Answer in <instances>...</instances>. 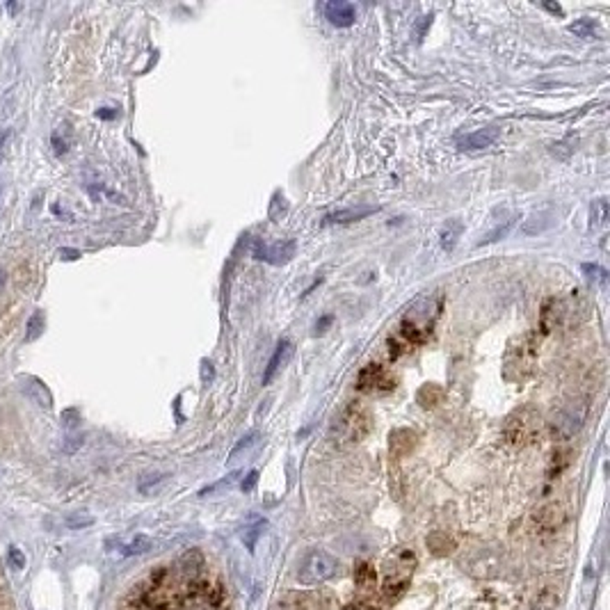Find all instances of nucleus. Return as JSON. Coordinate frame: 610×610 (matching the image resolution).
Listing matches in <instances>:
<instances>
[{
    "label": "nucleus",
    "instance_id": "obj_37",
    "mask_svg": "<svg viewBox=\"0 0 610 610\" xmlns=\"http://www.w3.org/2000/svg\"><path fill=\"white\" fill-rule=\"evenodd\" d=\"M60 254L65 256V259H78V256H81V252H76V249H60Z\"/></svg>",
    "mask_w": 610,
    "mask_h": 610
},
{
    "label": "nucleus",
    "instance_id": "obj_12",
    "mask_svg": "<svg viewBox=\"0 0 610 610\" xmlns=\"http://www.w3.org/2000/svg\"><path fill=\"white\" fill-rule=\"evenodd\" d=\"M380 213V206H355V208H341L334 210L325 217V224H350V222H359L364 217Z\"/></svg>",
    "mask_w": 610,
    "mask_h": 610
},
{
    "label": "nucleus",
    "instance_id": "obj_30",
    "mask_svg": "<svg viewBox=\"0 0 610 610\" xmlns=\"http://www.w3.org/2000/svg\"><path fill=\"white\" fill-rule=\"evenodd\" d=\"M238 475H240V473H231V475H226V478H222L220 482H215V484H210V487L201 489V496H208V494H213V491L222 489V487H231V484L236 482V478H238Z\"/></svg>",
    "mask_w": 610,
    "mask_h": 610
},
{
    "label": "nucleus",
    "instance_id": "obj_10",
    "mask_svg": "<svg viewBox=\"0 0 610 610\" xmlns=\"http://www.w3.org/2000/svg\"><path fill=\"white\" fill-rule=\"evenodd\" d=\"M562 316H565V307H562L560 300H555V297L544 300L542 311H539V334L546 336L551 334L555 327H560Z\"/></svg>",
    "mask_w": 610,
    "mask_h": 610
},
{
    "label": "nucleus",
    "instance_id": "obj_23",
    "mask_svg": "<svg viewBox=\"0 0 610 610\" xmlns=\"http://www.w3.org/2000/svg\"><path fill=\"white\" fill-rule=\"evenodd\" d=\"M149 549H151V539L146 535H135L124 546V555H139V553H146Z\"/></svg>",
    "mask_w": 610,
    "mask_h": 610
},
{
    "label": "nucleus",
    "instance_id": "obj_15",
    "mask_svg": "<svg viewBox=\"0 0 610 610\" xmlns=\"http://www.w3.org/2000/svg\"><path fill=\"white\" fill-rule=\"evenodd\" d=\"M443 396H446V391L439 384H423L418 389L416 400L421 407H425V409H432V407L443 403Z\"/></svg>",
    "mask_w": 610,
    "mask_h": 610
},
{
    "label": "nucleus",
    "instance_id": "obj_28",
    "mask_svg": "<svg viewBox=\"0 0 610 610\" xmlns=\"http://www.w3.org/2000/svg\"><path fill=\"white\" fill-rule=\"evenodd\" d=\"M256 441H259V432H249L247 437H242V439H240L236 446H233V450H231L229 459H236L242 450H249V448H252V446H254Z\"/></svg>",
    "mask_w": 610,
    "mask_h": 610
},
{
    "label": "nucleus",
    "instance_id": "obj_3",
    "mask_svg": "<svg viewBox=\"0 0 610 610\" xmlns=\"http://www.w3.org/2000/svg\"><path fill=\"white\" fill-rule=\"evenodd\" d=\"M537 359V334H526L514 343L505 359V378L507 380H523L533 373Z\"/></svg>",
    "mask_w": 610,
    "mask_h": 610
},
{
    "label": "nucleus",
    "instance_id": "obj_7",
    "mask_svg": "<svg viewBox=\"0 0 610 610\" xmlns=\"http://www.w3.org/2000/svg\"><path fill=\"white\" fill-rule=\"evenodd\" d=\"M293 355H295L293 341L281 339V341L277 343L275 352H272V357H270V362H268V368H265V373H263V387H265V384H270V382L275 380V375H277L281 368H286L288 362H291V359H293Z\"/></svg>",
    "mask_w": 610,
    "mask_h": 610
},
{
    "label": "nucleus",
    "instance_id": "obj_8",
    "mask_svg": "<svg viewBox=\"0 0 610 610\" xmlns=\"http://www.w3.org/2000/svg\"><path fill=\"white\" fill-rule=\"evenodd\" d=\"M295 254V240H286V242H277V245L272 247H265V245H256L254 247V256L261 261H268L272 265H279V263H286L291 261Z\"/></svg>",
    "mask_w": 610,
    "mask_h": 610
},
{
    "label": "nucleus",
    "instance_id": "obj_2",
    "mask_svg": "<svg viewBox=\"0 0 610 610\" xmlns=\"http://www.w3.org/2000/svg\"><path fill=\"white\" fill-rule=\"evenodd\" d=\"M537 434H539V412L535 407L526 405L507 416L505 427H503V437L507 443L521 448V446L533 443L537 439Z\"/></svg>",
    "mask_w": 610,
    "mask_h": 610
},
{
    "label": "nucleus",
    "instance_id": "obj_24",
    "mask_svg": "<svg viewBox=\"0 0 610 610\" xmlns=\"http://www.w3.org/2000/svg\"><path fill=\"white\" fill-rule=\"evenodd\" d=\"M544 217H546V213H539V215L530 217V220H526V224H523V233H526V236H533V233H542V231L549 229V226L553 224V220L542 222Z\"/></svg>",
    "mask_w": 610,
    "mask_h": 610
},
{
    "label": "nucleus",
    "instance_id": "obj_36",
    "mask_svg": "<svg viewBox=\"0 0 610 610\" xmlns=\"http://www.w3.org/2000/svg\"><path fill=\"white\" fill-rule=\"evenodd\" d=\"M101 119H112V117H117V110H112V108H103V110L96 112Z\"/></svg>",
    "mask_w": 610,
    "mask_h": 610
},
{
    "label": "nucleus",
    "instance_id": "obj_13",
    "mask_svg": "<svg viewBox=\"0 0 610 610\" xmlns=\"http://www.w3.org/2000/svg\"><path fill=\"white\" fill-rule=\"evenodd\" d=\"M498 137V128L496 126H489V128H480L471 133V135H464L457 139V144L462 149H468V151H475V149H487L496 142Z\"/></svg>",
    "mask_w": 610,
    "mask_h": 610
},
{
    "label": "nucleus",
    "instance_id": "obj_39",
    "mask_svg": "<svg viewBox=\"0 0 610 610\" xmlns=\"http://www.w3.org/2000/svg\"><path fill=\"white\" fill-rule=\"evenodd\" d=\"M7 133H3V137H0V160H3V142H5Z\"/></svg>",
    "mask_w": 610,
    "mask_h": 610
},
{
    "label": "nucleus",
    "instance_id": "obj_17",
    "mask_svg": "<svg viewBox=\"0 0 610 610\" xmlns=\"http://www.w3.org/2000/svg\"><path fill=\"white\" fill-rule=\"evenodd\" d=\"M462 231H464V224L459 220L446 222L443 231H441V247L446 249V252H452V247L457 245V238L462 236Z\"/></svg>",
    "mask_w": 610,
    "mask_h": 610
},
{
    "label": "nucleus",
    "instance_id": "obj_16",
    "mask_svg": "<svg viewBox=\"0 0 610 610\" xmlns=\"http://www.w3.org/2000/svg\"><path fill=\"white\" fill-rule=\"evenodd\" d=\"M414 443H416V434L412 430H396L391 434V450H393V455H407L414 448Z\"/></svg>",
    "mask_w": 610,
    "mask_h": 610
},
{
    "label": "nucleus",
    "instance_id": "obj_25",
    "mask_svg": "<svg viewBox=\"0 0 610 610\" xmlns=\"http://www.w3.org/2000/svg\"><path fill=\"white\" fill-rule=\"evenodd\" d=\"M590 220L592 224H606L608 220V201L606 199H597L592 201V208H590Z\"/></svg>",
    "mask_w": 610,
    "mask_h": 610
},
{
    "label": "nucleus",
    "instance_id": "obj_22",
    "mask_svg": "<svg viewBox=\"0 0 610 610\" xmlns=\"http://www.w3.org/2000/svg\"><path fill=\"white\" fill-rule=\"evenodd\" d=\"M427 546L430 549H432L434 553H448V551H452L455 549V542H452L450 537H446L443 533H432L427 537Z\"/></svg>",
    "mask_w": 610,
    "mask_h": 610
},
{
    "label": "nucleus",
    "instance_id": "obj_38",
    "mask_svg": "<svg viewBox=\"0 0 610 610\" xmlns=\"http://www.w3.org/2000/svg\"><path fill=\"white\" fill-rule=\"evenodd\" d=\"M542 7H544V10H549V12H553V14H560V17H562V7H560V5H553V3H542Z\"/></svg>",
    "mask_w": 610,
    "mask_h": 610
},
{
    "label": "nucleus",
    "instance_id": "obj_35",
    "mask_svg": "<svg viewBox=\"0 0 610 610\" xmlns=\"http://www.w3.org/2000/svg\"><path fill=\"white\" fill-rule=\"evenodd\" d=\"M256 480H259V471H252V473L247 475V480H242L240 489L242 491H252L256 487Z\"/></svg>",
    "mask_w": 610,
    "mask_h": 610
},
{
    "label": "nucleus",
    "instance_id": "obj_4",
    "mask_svg": "<svg viewBox=\"0 0 610 610\" xmlns=\"http://www.w3.org/2000/svg\"><path fill=\"white\" fill-rule=\"evenodd\" d=\"M336 574V560L332 558L330 553L316 551L304 558V562L300 565V572H297V581L302 585H318L332 578Z\"/></svg>",
    "mask_w": 610,
    "mask_h": 610
},
{
    "label": "nucleus",
    "instance_id": "obj_21",
    "mask_svg": "<svg viewBox=\"0 0 610 610\" xmlns=\"http://www.w3.org/2000/svg\"><path fill=\"white\" fill-rule=\"evenodd\" d=\"M558 604H560V594L555 592L553 588H546L537 597L535 604L530 606V610H558Z\"/></svg>",
    "mask_w": 610,
    "mask_h": 610
},
{
    "label": "nucleus",
    "instance_id": "obj_32",
    "mask_svg": "<svg viewBox=\"0 0 610 610\" xmlns=\"http://www.w3.org/2000/svg\"><path fill=\"white\" fill-rule=\"evenodd\" d=\"M42 327H44V318H42V314H37V316L30 318V323H28V341H33L35 336L42 334Z\"/></svg>",
    "mask_w": 610,
    "mask_h": 610
},
{
    "label": "nucleus",
    "instance_id": "obj_29",
    "mask_svg": "<svg viewBox=\"0 0 610 610\" xmlns=\"http://www.w3.org/2000/svg\"><path fill=\"white\" fill-rule=\"evenodd\" d=\"M569 462H572V452H569V450H558V452H555V455H553V466H551V471H549V473H551V475H553V473H560L562 468L569 466Z\"/></svg>",
    "mask_w": 610,
    "mask_h": 610
},
{
    "label": "nucleus",
    "instance_id": "obj_34",
    "mask_svg": "<svg viewBox=\"0 0 610 610\" xmlns=\"http://www.w3.org/2000/svg\"><path fill=\"white\" fill-rule=\"evenodd\" d=\"M160 480H165V475L162 473H155V475H151V478H142L139 480V491H149V484H158Z\"/></svg>",
    "mask_w": 610,
    "mask_h": 610
},
{
    "label": "nucleus",
    "instance_id": "obj_26",
    "mask_svg": "<svg viewBox=\"0 0 610 610\" xmlns=\"http://www.w3.org/2000/svg\"><path fill=\"white\" fill-rule=\"evenodd\" d=\"M583 272H585V277H588V279L599 281V284H606V281H608V270L601 268V265H597V263H585Z\"/></svg>",
    "mask_w": 610,
    "mask_h": 610
},
{
    "label": "nucleus",
    "instance_id": "obj_20",
    "mask_svg": "<svg viewBox=\"0 0 610 610\" xmlns=\"http://www.w3.org/2000/svg\"><path fill=\"white\" fill-rule=\"evenodd\" d=\"M514 224H517V215L510 217V220H505L503 224H498L496 229H491V231L487 233V236H484V238L478 242V247H482V245H491V242H496V240H503V238L507 236V233L512 231V226H514Z\"/></svg>",
    "mask_w": 610,
    "mask_h": 610
},
{
    "label": "nucleus",
    "instance_id": "obj_6",
    "mask_svg": "<svg viewBox=\"0 0 610 610\" xmlns=\"http://www.w3.org/2000/svg\"><path fill=\"white\" fill-rule=\"evenodd\" d=\"M585 421V412L578 409V407H567V409L558 412L551 421V434L553 439L558 441H567L583 427Z\"/></svg>",
    "mask_w": 610,
    "mask_h": 610
},
{
    "label": "nucleus",
    "instance_id": "obj_5",
    "mask_svg": "<svg viewBox=\"0 0 610 610\" xmlns=\"http://www.w3.org/2000/svg\"><path fill=\"white\" fill-rule=\"evenodd\" d=\"M357 389L362 391V393H387V391L396 389V378L389 373L387 366L368 364L359 371Z\"/></svg>",
    "mask_w": 610,
    "mask_h": 610
},
{
    "label": "nucleus",
    "instance_id": "obj_33",
    "mask_svg": "<svg viewBox=\"0 0 610 610\" xmlns=\"http://www.w3.org/2000/svg\"><path fill=\"white\" fill-rule=\"evenodd\" d=\"M92 521H94V519L87 517V514H74V517H69V519H67V526H69V528H87Z\"/></svg>",
    "mask_w": 610,
    "mask_h": 610
},
{
    "label": "nucleus",
    "instance_id": "obj_19",
    "mask_svg": "<svg viewBox=\"0 0 610 610\" xmlns=\"http://www.w3.org/2000/svg\"><path fill=\"white\" fill-rule=\"evenodd\" d=\"M569 33L583 39H597L599 37V26L590 19H578L569 26Z\"/></svg>",
    "mask_w": 610,
    "mask_h": 610
},
{
    "label": "nucleus",
    "instance_id": "obj_18",
    "mask_svg": "<svg viewBox=\"0 0 610 610\" xmlns=\"http://www.w3.org/2000/svg\"><path fill=\"white\" fill-rule=\"evenodd\" d=\"M263 528H265V519H254L252 523H247V526L242 528V535H240L242 537V544H245L249 551H254L256 539L261 537Z\"/></svg>",
    "mask_w": 610,
    "mask_h": 610
},
{
    "label": "nucleus",
    "instance_id": "obj_40",
    "mask_svg": "<svg viewBox=\"0 0 610 610\" xmlns=\"http://www.w3.org/2000/svg\"><path fill=\"white\" fill-rule=\"evenodd\" d=\"M3 284H5V272L0 270V288H3Z\"/></svg>",
    "mask_w": 610,
    "mask_h": 610
},
{
    "label": "nucleus",
    "instance_id": "obj_27",
    "mask_svg": "<svg viewBox=\"0 0 610 610\" xmlns=\"http://www.w3.org/2000/svg\"><path fill=\"white\" fill-rule=\"evenodd\" d=\"M357 585H371L375 581V572L368 562H359L357 565V574H355Z\"/></svg>",
    "mask_w": 610,
    "mask_h": 610
},
{
    "label": "nucleus",
    "instance_id": "obj_31",
    "mask_svg": "<svg viewBox=\"0 0 610 610\" xmlns=\"http://www.w3.org/2000/svg\"><path fill=\"white\" fill-rule=\"evenodd\" d=\"M10 565L14 567V569H26V555H23V551L21 549H17V546H10Z\"/></svg>",
    "mask_w": 610,
    "mask_h": 610
},
{
    "label": "nucleus",
    "instance_id": "obj_9",
    "mask_svg": "<svg viewBox=\"0 0 610 610\" xmlns=\"http://www.w3.org/2000/svg\"><path fill=\"white\" fill-rule=\"evenodd\" d=\"M325 19L336 28H350L357 19V10L352 3L346 0H332L325 5Z\"/></svg>",
    "mask_w": 610,
    "mask_h": 610
},
{
    "label": "nucleus",
    "instance_id": "obj_14",
    "mask_svg": "<svg viewBox=\"0 0 610 610\" xmlns=\"http://www.w3.org/2000/svg\"><path fill=\"white\" fill-rule=\"evenodd\" d=\"M178 567H181V574L185 578H190V581H194V578L199 576L201 567H203V555L199 549H192V551H185L181 555V560H178Z\"/></svg>",
    "mask_w": 610,
    "mask_h": 610
},
{
    "label": "nucleus",
    "instance_id": "obj_1",
    "mask_svg": "<svg viewBox=\"0 0 610 610\" xmlns=\"http://www.w3.org/2000/svg\"><path fill=\"white\" fill-rule=\"evenodd\" d=\"M373 427V416L368 407L362 403H350L346 409L341 412V416L336 418L332 427V439L339 446H352L359 443Z\"/></svg>",
    "mask_w": 610,
    "mask_h": 610
},
{
    "label": "nucleus",
    "instance_id": "obj_11",
    "mask_svg": "<svg viewBox=\"0 0 610 610\" xmlns=\"http://www.w3.org/2000/svg\"><path fill=\"white\" fill-rule=\"evenodd\" d=\"M565 519H567V512H565V507H562L560 503L542 505L535 512V523L542 530H555V528H560L562 523H565Z\"/></svg>",
    "mask_w": 610,
    "mask_h": 610
}]
</instances>
